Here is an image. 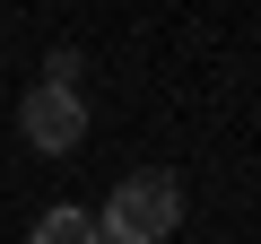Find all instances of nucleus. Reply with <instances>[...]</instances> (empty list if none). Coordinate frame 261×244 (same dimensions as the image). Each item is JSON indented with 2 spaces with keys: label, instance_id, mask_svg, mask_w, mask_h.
<instances>
[{
  "label": "nucleus",
  "instance_id": "f257e3e1",
  "mask_svg": "<svg viewBox=\"0 0 261 244\" xmlns=\"http://www.w3.org/2000/svg\"><path fill=\"white\" fill-rule=\"evenodd\" d=\"M183 227V183L166 166H140V175H122L96 209V244H166Z\"/></svg>",
  "mask_w": 261,
  "mask_h": 244
},
{
  "label": "nucleus",
  "instance_id": "f03ea898",
  "mask_svg": "<svg viewBox=\"0 0 261 244\" xmlns=\"http://www.w3.org/2000/svg\"><path fill=\"white\" fill-rule=\"evenodd\" d=\"M18 131H27V149H44V157H70V149L87 140V96H79V87H53V79H35V87H27V105H18Z\"/></svg>",
  "mask_w": 261,
  "mask_h": 244
},
{
  "label": "nucleus",
  "instance_id": "7ed1b4c3",
  "mask_svg": "<svg viewBox=\"0 0 261 244\" xmlns=\"http://www.w3.org/2000/svg\"><path fill=\"white\" fill-rule=\"evenodd\" d=\"M27 244H96V209H79V201H53L44 218H35V235Z\"/></svg>",
  "mask_w": 261,
  "mask_h": 244
}]
</instances>
